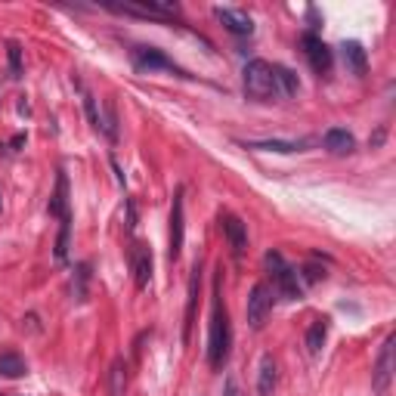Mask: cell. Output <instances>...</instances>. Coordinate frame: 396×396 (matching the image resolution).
I'll use <instances>...</instances> for the list:
<instances>
[{
  "instance_id": "obj_1",
  "label": "cell",
  "mask_w": 396,
  "mask_h": 396,
  "mask_svg": "<svg viewBox=\"0 0 396 396\" xmlns=\"http://www.w3.org/2000/svg\"><path fill=\"white\" fill-rule=\"evenodd\" d=\"M229 313L223 304V291H220V276L214 279V300H211V328H207V362L214 371H220L229 359Z\"/></svg>"
},
{
  "instance_id": "obj_2",
  "label": "cell",
  "mask_w": 396,
  "mask_h": 396,
  "mask_svg": "<svg viewBox=\"0 0 396 396\" xmlns=\"http://www.w3.org/2000/svg\"><path fill=\"white\" fill-rule=\"evenodd\" d=\"M245 96L248 99H257V103H263V99H273L279 96L276 93V81H273V65L263 59H251L245 65Z\"/></svg>"
},
{
  "instance_id": "obj_3",
  "label": "cell",
  "mask_w": 396,
  "mask_h": 396,
  "mask_svg": "<svg viewBox=\"0 0 396 396\" xmlns=\"http://www.w3.org/2000/svg\"><path fill=\"white\" fill-rule=\"evenodd\" d=\"M263 263H267V269H269V276H273V285H276V291L282 294L285 300H300L304 298V288H300V282H298V273L285 263V257L279 251H269L267 257H263Z\"/></svg>"
},
{
  "instance_id": "obj_4",
  "label": "cell",
  "mask_w": 396,
  "mask_h": 396,
  "mask_svg": "<svg viewBox=\"0 0 396 396\" xmlns=\"http://www.w3.org/2000/svg\"><path fill=\"white\" fill-rule=\"evenodd\" d=\"M269 309H273V291H269L267 282H257L251 288V294H248V307H245L248 325H251V328H263Z\"/></svg>"
},
{
  "instance_id": "obj_5",
  "label": "cell",
  "mask_w": 396,
  "mask_h": 396,
  "mask_svg": "<svg viewBox=\"0 0 396 396\" xmlns=\"http://www.w3.org/2000/svg\"><path fill=\"white\" fill-rule=\"evenodd\" d=\"M134 65H136V72H174L180 77H189L180 65H174V62H170L161 50H155V46H136L134 50Z\"/></svg>"
},
{
  "instance_id": "obj_6",
  "label": "cell",
  "mask_w": 396,
  "mask_h": 396,
  "mask_svg": "<svg viewBox=\"0 0 396 396\" xmlns=\"http://www.w3.org/2000/svg\"><path fill=\"white\" fill-rule=\"evenodd\" d=\"M183 232H186V223H183V189L174 192V205H170V260L180 257L183 251Z\"/></svg>"
},
{
  "instance_id": "obj_7",
  "label": "cell",
  "mask_w": 396,
  "mask_h": 396,
  "mask_svg": "<svg viewBox=\"0 0 396 396\" xmlns=\"http://www.w3.org/2000/svg\"><path fill=\"white\" fill-rule=\"evenodd\" d=\"M130 267H134L136 288H149V282H152V248L146 242H134V248H130Z\"/></svg>"
},
{
  "instance_id": "obj_8",
  "label": "cell",
  "mask_w": 396,
  "mask_h": 396,
  "mask_svg": "<svg viewBox=\"0 0 396 396\" xmlns=\"http://www.w3.org/2000/svg\"><path fill=\"white\" fill-rule=\"evenodd\" d=\"M393 347H396V335L387 338L381 353H378V362H375V390L378 393H387V387L393 381Z\"/></svg>"
},
{
  "instance_id": "obj_9",
  "label": "cell",
  "mask_w": 396,
  "mask_h": 396,
  "mask_svg": "<svg viewBox=\"0 0 396 396\" xmlns=\"http://www.w3.org/2000/svg\"><path fill=\"white\" fill-rule=\"evenodd\" d=\"M304 53H307V59H309V65H313L316 75H328L331 50L322 44V37H316L313 31H307V34H304Z\"/></svg>"
},
{
  "instance_id": "obj_10",
  "label": "cell",
  "mask_w": 396,
  "mask_h": 396,
  "mask_svg": "<svg viewBox=\"0 0 396 396\" xmlns=\"http://www.w3.org/2000/svg\"><path fill=\"white\" fill-rule=\"evenodd\" d=\"M220 229H223V236H226L232 254H236V257H242L245 248H248V229H245V223L238 220L236 214H220Z\"/></svg>"
},
{
  "instance_id": "obj_11",
  "label": "cell",
  "mask_w": 396,
  "mask_h": 396,
  "mask_svg": "<svg viewBox=\"0 0 396 396\" xmlns=\"http://www.w3.org/2000/svg\"><path fill=\"white\" fill-rule=\"evenodd\" d=\"M214 15L232 31V34H251L254 31V19L245 10H236V6H217Z\"/></svg>"
},
{
  "instance_id": "obj_12",
  "label": "cell",
  "mask_w": 396,
  "mask_h": 396,
  "mask_svg": "<svg viewBox=\"0 0 396 396\" xmlns=\"http://www.w3.org/2000/svg\"><path fill=\"white\" fill-rule=\"evenodd\" d=\"M340 53H344V65L350 68V72L356 77H362L369 72V56H366V50H362V44H356V41H344V46H340Z\"/></svg>"
},
{
  "instance_id": "obj_13",
  "label": "cell",
  "mask_w": 396,
  "mask_h": 396,
  "mask_svg": "<svg viewBox=\"0 0 396 396\" xmlns=\"http://www.w3.org/2000/svg\"><path fill=\"white\" fill-rule=\"evenodd\" d=\"M273 81H276V93H279V99H291V96H298L300 81H298V75H294L291 68H285V65H273Z\"/></svg>"
},
{
  "instance_id": "obj_14",
  "label": "cell",
  "mask_w": 396,
  "mask_h": 396,
  "mask_svg": "<svg viewBox=\"0 0 396 396\" xmlns=\"http://www.w3.org/2000/svg\"><path fill=\"white\" fill-rule=\"evenodd\" d=\"M356 146L353 134H347L344 127H331L328 134H325V149H328L331 155H350Z\"/></svg>"
},
{
  "instance_id": "obj_15",
  "label": "cell",
  "mask_w": 396,
  "mask_h": 396,
  "mask_svg": "<svg viewBox=\"0 0 396 396\" xmlns=\"http://www.w3.org/2000/svg\"><path fill=\"white\" fill-rule=\"evenodd\" d=\"M198 263L192 269V279H189V300H186V322H183V340H189V331H192V319H196V304H198Z\"/></svg>"
},
{
  "instance_id": "obj_16",
  "label": "cell",
  "mask_w": 396,
  "mask_h": 396,
  "mask_svg": "<svg viewBox=\"0 0 396 396\" xmlns=\"http://www.w3.org/2000/svg\"><path fill=\"white\" fill-rule=\"evenodd\" d=\"M50 214H56L59 220L62 217H68V177L59 170L56 177V196L50 198Z\"/></svg>"
},
{
  "instance_id": "obj_17",
  "label": "cell",
  "mask_w": 396,
  "mask_h": 396,
  "mask_svg": "<svg viewBox=\"0 0 396 396\" xmlns=\"http://www.w3.org/2000/svg\"><path fill=\"white\" fill-rule=\"evenodd\" d=\"M273 387H276V362H273V356H263L260 359V375H257V393L260 396H269L273 393Z\"/></svg>"
},
{
  "instance_id": "obj_18",
  "label": "cell",
  "mask_w": 396,
  "mask_h": 396,
  "mask_svg": "<svg viewBox=\"0 0 396 396\" xmlns=\"http://www.w3.org/2000/svg\"><path fill=\"white\" fill-rule=\"evenodd\" d=\"M25 371H28V366L19 353H0V375L4 378H22Z\"/></svg>"
},
{
  "instance_id": "obj_19",
  "label": "cell",
  "mask_w": 396,
  "mask_h": 396,
  "mask_svg": "<svg viewBox=\"0 0 396 396\" xmlns=\"http://www.w3.org/2000/svg\"><path fill=\"white\" fill-rule=\"evenodd\" d=\"M325 335H328V325H325V319H316L313 325H309V331H307V350L313 353V356L322 353Z\"/></svg>"
},
{
  "instance_id": "obj_20",
  "label": "cell",
  "mask_w": 396,
  "mask_h": 396,
  "mask_svg": "<svg viewBox=\"0 0 396 396\" xmlns=\"http://www.w3.org/2000/svg\"><path fill=\"white\" fill-rule=\"evenodd\" d=\"M68 236H72V220L62 217V232H59V242H56V260L59 263H65V257H68Z\"/></svg>"
},
{
  "instance_id": "obj_21",
  "label": "cell",
  "mask_w": 396,
  "mask_h": 396,
  "mask_svg": "<svg viewBox=\"0 0 396 396\" xmlns=\"http://www.w3.org/2000/svg\"><path fill=\"white\" fill-rule=\"evenodd\" d=\"M124 387H127L124 362H121V359H115V366H112V396H124Z\"/></svg>"
},
{
  "instance_id": "obj_22",
  "label": "cell",
  "mask_w": 396,
  "mask_h": 396,
  "mask_svg": "<svg viewBox=\"0 0 396 396\" xmlns=\"http://www.w3.org/2000/svg\"><path fill=\"white\" fill-rule=\"evenodd\" d=\"M6 56H10V77H22V50H19V44L6 46Z\"/></svg>"
},
{
  "instance_id": "obj_23",
  "label": "cell",
  "mask_w": 396,
  "mask_h": 396,
  "mask_svg": "<svg viewBox=\"0 0 396 396\" xmlns=\"http://www.w3.org/2000/svg\"><path fill=\"white\" fill-rule=\"evenodd\" d=\"M115 124H118V121H115V106H112V103H106V121H103V134H106L108 139H112V143H115V139H118V127H115Z\"/></svg>"
},
{
  "instance_id": "obj_24",
  "label": "cell",
  "mask_w": 396,
  "mask_h": 396,
  "mask_svg": "<svg viewBox=\"0 0 396 396\" xmlns=\"http://www.w3.org/2000/svg\"><path fill=\"white\" fill-rule=\"evenodd\" d=\"M84 108H87L90 127H93V130H103V118H99V112H96V103H93V96H84Z\"/></svg>"
},
{
  "instance_id": "obj_25",
  "label": "cell",
  "mask_w": 396,
  "mask_h": 396,
  "mask_svg": "<svg viewBox=\"0 0 396 396\" xmlns=\"http://www.w3.org/2000/svg\"><path fill=\"white\" fill-rule=\"evenodd\" d=\"M251 149H269V152H294L298 149V143H251Z\"/></svg>"
},
{
  "instance_id": "obj_26",
  "label": "cell",
  "mask_w": 396,
  "mask_h": 396,
  "mask_svg": "<svg viewBox=\"0 0 396 396\" xmlns=\"http://www.w3.org/2000/svg\"><path fill=\"white\" fill-rule=\"evenodd\" d=\"M226 396H242V393H238V384L232 381V378H229V381H226Z\"/></svg>"
},
{
  "instance_id": "obj_27",
  "label": "cell",
  "mask_w": 396,
  "mask_h": 396,
  "mask_svg": "<svg viewBox=\"0 0 396 396\" xmlns=\"http://www.w3.org/2000/svg\"><path fill=\"white\" fill-rule=\"evenodd\" d=\"M304 273H307V279H309V282H316V279H319V269H316V267H307Z\"/></svg>"
}]
</instances>
